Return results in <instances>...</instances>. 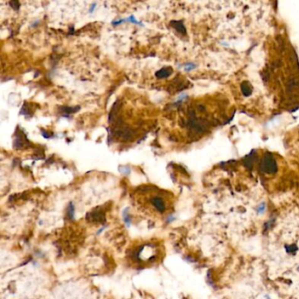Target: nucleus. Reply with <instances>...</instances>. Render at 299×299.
<instances>
[{
	"instance_id": "obj_1",
	"label": "nucleus",
	"mask_w": 299,
	"mask_h": 299,
	"mask_svg": "<svg viewBox=\"0 0 299 299\" xmlns=\"http://www.w3.org/2000/svg\"><path fill=\"white\" fill-rule=\"evenodd\" d=\"M261 169L268 174H273L276 171L277 166L272 154H266L264 155L261 162Z\"/></svg>"
},
{
	"instance_id": "obj_2",
	"label": "nucleus",
	"mask_w": 299,
	"mask_h": 299,
	"mask_svg": "<svg viewBox=\"0 0 299 299\" xmlns=\"http://www.w3.org/2000/svg\"><path fill=\"white\" fill-rule=\"evenodd\" d=\"M149 202L150 204L154 206V209L158 211L159 212L163 213L165 211L167 208L165 198L163 196H161L160 194H155V195H153L152 197H150Z\"/></svg>"
},
{
	"instance_id": "obj_3",
	"label": "nucleus",
	"mask_w": 299,
	"mask_h": 299,
	"mask_svg": "<svg viewBox=\"0 0 299 299\" xmlns=\"http://www.w3.org/2000/svg\"><path fill=\"white\" fill-rule=\"evenodd\" d=\"M15 135H16V137H15V140H14V142H13L14 148L19 149V148H21L22 147H24V146L26 145V143L28 142V141L26 140V136H25L21 132H20V134H19V133H17V131H16V134H15Z\"/></svg>"
},
{
	"instance_id": "obj_4",
	"label": "nucleus",
	"mask_w": 299,
	"mask_h": 299,
	"mask_svg": "<svg viewBox=\"0 0 299 299\" xmlns=\"http://www.w3.org/2000/svg\"><path fill=\"white\" fill-rule=\"evenodd\" d=\"M173 72L172 68L170 67H164V68H161L160 70H158L157 72L155 73V77L161 79V78H166V77H169L171 74Z\"/></svg>"
},
{
	"instance_id": "obj_5",
	"label": "nucleus",
	"mask_w": 299,
	"mask_h": 299,
	"mask_svg": "<svg viewBox=\"0 0 299 299\" xmlns=\"http://www.w3.org/2000/svg\"><path fill=\"white\" fill-rule=\"evenodd\" d=\"M170 25L175 28V30H177L180 33H182V34L186 33L185 26H184V23L182 21H175V20H173V21L170 22Z\"/></svg>"
},
{
	"instance_id": "obj_6",
	"label": "nucleus",
	"mask_w": 299,
	"mask_h": 299,
	"mask_svg": "<svg viewBox=\"0 0 299 299\" xmlns=\"http://www.w3.org/2000/svg\"><path fill=\"white\" fill-rule=\"evenodd\" d=\"M78 110V108H70V107H62V114L64 116H67L70 113H74Z\"/></svg>"
},
{
	"instance_id": "obj_7",
	"label": "nucleus",
	"mask_w": 299,
	"mask_h": 299,
	"mask_svg": "<svg viewBox=\"0 0 299 299\" xmlns=\"http://www.w3.org/2000/svg\"><path fill=\"white\" fill-rule=\"evenodd\" d=\"M264 211H265V205L262 203V204H261V205L257 207V212H258V213H262Z\"/></svg>"
},
{
	"instance_id": "obj_8",
	"label": "nucleus",
	"mask_w": 299,
	"mask_h": 299,
	"mask_svg": "<svg viewBox=\"0 0 299 299\" xmlns=\"http://www.w3.org/2000/svg\"><path fill=\"white\" fill-rule=\"evenodd\" d=\"M10 4H11V5H12V7H13V9H15V10H18V9H19V2H17V1H14V2H11V3H10Z\"/></svg>"
},
{
	"instance_id": "obj_9",
	"label": "nucleus",
	"mask_w": 299,
	"mask_h": 299,
	"mask_svg": "<svg viewBox=\"0 0 299 299\" xmlns=\"http://www.w3.org/2000/svg\"><path fill=\"white\" fill-rule=\"evenodd\" d=\"M95 5H96V4H93L92 6H90V13H92V12H93V10H94V8H95Z\"/></svg>"
}]
</instances>
